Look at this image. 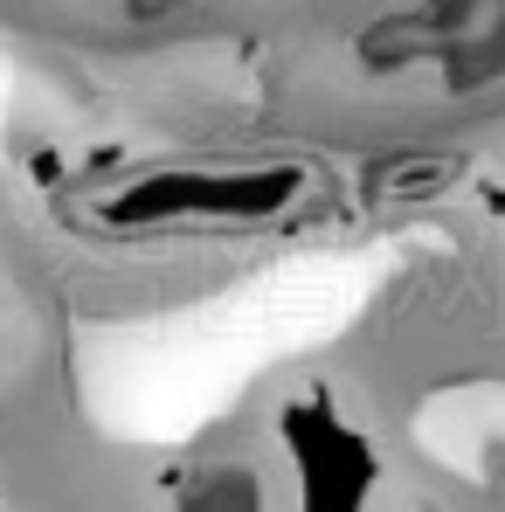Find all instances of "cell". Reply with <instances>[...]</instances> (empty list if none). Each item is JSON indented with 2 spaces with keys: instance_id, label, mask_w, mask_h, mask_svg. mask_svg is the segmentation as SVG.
<instances>
[{
  "instance_id": "7a4b0ae2",
  "label": "cell",
  "mask_w": 505,
  "mask_h": 512,
  "mask_svg": "<svg viewBox=\"0 0 505 512\" xmlns=\"http://www.w3.org/2000/svg\"><path fill=\"white\" fill-rule=\"evenodd\" d=\"M284 443H291V464H298L305 512H360L367 485H374V457H367L360 429L326 395H305L298 409H284Z\"/></svg>"
},
{
  "instance_id": "6da1fadb",
  "label": "cell",
  "mask_w": 505,
  "mask_h": 512,
  "mask_svg": "<svg viewBox=\"0 0 505 512\" xmlns=\"http://www.w3.org/2000/svg\"><path fill=\"white\" fill-rule=\"evenodd\" d=\"M305 187L298 167H250V173H153L111 201L118 229H194V222H270Z\"/></svg>"
},
{
  "instance_id": "3957f363",
  "label": "cell",
  "mask_w": 505,
  "mask_h": 512,
  "mask_svg": "<svg viewBox=\"0 0 505 512\" xmlns=\"http://www.w3.org/2000/svg\"><path fill=\"white\" fill-rule=\"evenodd\" d=\"M173 512H263V485H256L250 464H222V471L194 478Z\"/></svg>"
},
{
  "instance_id": "277c9868",
  "label": "cell",
  "mask_w": 505,
  "mask_h": 512,
  "mask_svg": "<svg viewBox=\"0 0 505 512\" xmlns=\"http://www.w3.org/2000/svg\"><path fill=\"white\" fill-rule=\"evenodd\" d=\"M132 7V21H153V14H167V7H180V0H125Z\"/></svg>"
}]
</instances>
